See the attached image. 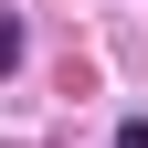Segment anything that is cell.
<instances>
[{
  "instance_id": "1",
  "label": "cell",
  "mask_w": 148,
  "mask_h": 148,
  "mask_svg": "<svg viewBox=\"0 0 148 148\" xmlns=\"http://www.w3.org/2000/svg\"><path fill=\"white\" fill-rule=\"evenodd\" d=\"M21 64V21H11V11H0V74Z\"/></svg>"
},
{
  "instance_id": "2",
  "label": "cell",
  "mask_w": 148,
  "mask_h": 148,
  "mask_svg": "<svg viewBox=\"0 0 148 148\" xmlns=\"http://www.w3.org/2000/svg\"><path fill=\"white\" fill-rule=\"evenodd\" d=\"M116 148H148V116H116Z\"/></svg>"
}]
</instances>
